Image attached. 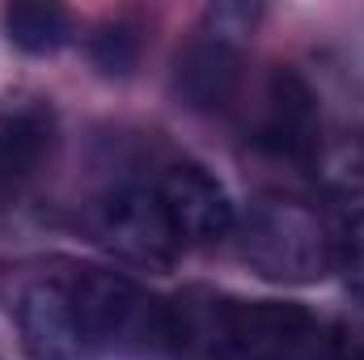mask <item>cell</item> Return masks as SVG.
<instances>
[{"label":"cell","mask_w":364,"mask_h":360,"mask_svg":"<svg viewBox=\"0 0 364 360\" xmlns=\"http://www.w3.org/2000/svg\"><path fill=\"white\" fill-rule=\"evenodd\" d=\"M93 233L110 255L136 268H170L182 250L157 191L144 186H119L102 195V203L93 208Z\"/></svg>","instance_id":"obj_5"},{"label":"cell","mask_w":364,"mask_h":360,"mask_svg":"<svg viewBox=\"0 0 364 360\" xmlns=\"http://www.w3.org/2000/svg\"><path fill=\"white\" fill-rule=\"evenodd\" d=\"M153 191H157V199H161V208L170 216V229H174V238L182 246L220 242L237 225L225 186L199 166H170Z\"/></svg>","instance_id":"obj_7"},{"label":"cell","mask_w":364,"mask_h":360,"mask_svg":"<svg viewBox=\"0 0 364 360\" xmlns=\"http://www.w3.org/2000/svg\"><path fill=\"white\" fill-rule=\"evenodd\" d=\"M225 344L237 360H335L326 327L288 301H225Z\"/></svg>","instance_id":"obj_3"},{"label":"cell","mask_w":364,"mask_h":360,"mask_svg":"<svg viewBox=\"0 0 364 360\" xmlns=\"http://www.w3.org/2000/svg\"><path fill=\"white\" fill-rule=\"evenodd\" d=\"M263 144L275 149L279 157H296V162H305L318 149V106L296 73H275L267 85Z\"/></svg>","instance_id":"obj_8"},{"label":"cell","mask_w":364,"mask_h":360,"mask_svg":"<svg viewBox=\"0 0 364 360\" xmlns=\"http://www.w3.org/2000/svg\"><path fill=\"white\" fill-rule=\"evenodd\" d=\"M237 233H242V259L275 284H314L335 263V242L326 233V221L301 199L284 195L255 199Z\"/></svg>","instance_id":"obj_2"},{"label":"cell","mask_w":364,"mask_h":360,"mask_svg":"<svg viewBox=\"0 0 364 360\" xmlns=\"http://www.w3.org/2000/svg\"><path fill=\"white\" fill-rule=\"evenodd\" d=\"M51 115L21 106L0 115V203L34 179L51 153Z\"/></svg>","instance_id":"obj_9"},{"label":"cell","mask_w":364,"mask_h":360,"mask_svg":"<svg viewBox=\"0 0 364 360\" xmlns=\"http://www.w3.org/2000/svg\"><path fill=\"white\" fill-rule=\"evenodd\" d=\"M335 360H364V327L348 331L343 339H335Z\"/></svg>","instance_id":"obj_12"},{"label":"cell","mask_w":364,"mask_h":360,"mask_svg":"<svg viewBox=\"0 0 364 360\" xmlns=\"http://www.w3.org/2000/svg\"><path fill=\"white\" fill-rule=\"evenodd\" d=\"M259 21L255 4H216L199 30V38L178 55V93L199 106H225L237 77H242V34H250Z\"/></svg>","instance_id":"obj_4"},{"label":"cell","mask_w":364,"mask_h":360,"mask_svg":"<svg viewBox=\"0 0 364 360\" xmlns=\"http://www.w3.org/2000/svg\"><path fill=\"white\" fill-rule=\"evenodd\" d=\"M17 331L30 360H97L77 318L68 280L60 275L26 284V292L17 297Z\"/></svg>","instance_id":"obj_6"},{"label":"cell","mask_w":364,"mask_h":360,"mask_svg":"<svg viewBox=\"0 0 364 360\" xmlns=\"http://www.w3.org/2000/svg\"><path fill=\"white\" fill-rule=\"evenodd\" d=\"M68 292L85 339L97 356H157L170 352V305L110 268H81L68 275Z\"/></svg>","instance_id":"obj_1"},{"label":"cell","mask_w":364,"mask_h":360,"mask_svg":"<svg viewBox=\"0 0 364 360\" xmlns=\"http://www.w3.org/2000/svg\"><path fill=\"white\" fill-rule=\"evenodd\" d=\"M335 263L343 271V284L352 297L364 301V212H356L343 233H339V246H335Z\"/></svg>","instance_id":"obj_11"},{"label":"cell","mask_w":364,"mask_h":360,"mask_svg":"<svg viewBox=\"0 0 364 360\" xmlns=\"http://www.w3.org/2000/svg\"><path fill=\"white\" fill-rule=\"evenodd\" d=\"M4 30L30 55H51L68 43V17L55 4H9L4 9Z\"/></svg>","instance_id":"obj_10"}]
</instances>
